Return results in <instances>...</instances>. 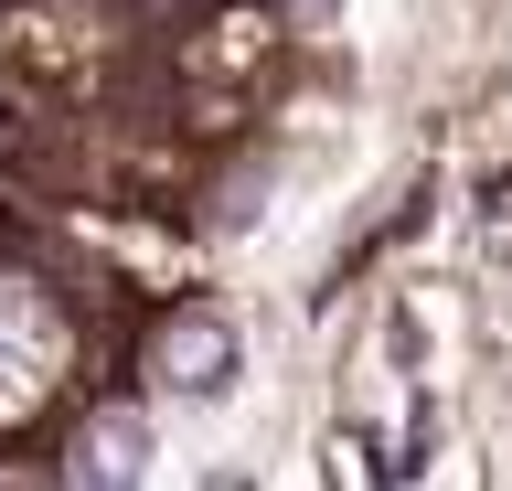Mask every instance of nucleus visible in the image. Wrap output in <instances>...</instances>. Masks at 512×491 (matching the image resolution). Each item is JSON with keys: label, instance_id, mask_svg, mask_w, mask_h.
<instances>
[{"label": "nucleus", "instance_id": "2", "mask_svg": "<svg viewBox=\"0 0 512 491\" xmlns=\"http://www.w3.org/2000/svg\"><path fill=\"white\" fill-rule=\"evenodd\" d=\"M150 481V427L139 417H96L75 438V491H139Z\"/></svg>", "mask_w": 512, "mask_h": 491}, {"label": "nucleus", "instance_id": "3", "mask_svg": "<svg viewBox=\"0 0 512 491\" xmlns=\"http://www.w3.org/2000/svg\"><path fill=\"white\" fill-rule=\"evenodd\" d=\"M43 374H54V321L22 289H0V406H22Z\"/></svg>", "mask_w": 512, "mask_h": 491}, {"label": "nucleus", "instance_id": "1", "mask_svg": "<svg viewBox=\"0 0 512 491\" xmlns=\"http://www.w3.org/2000/svg\"><path fill=\"white\" fill-rule=\"evenodd\" d=\"M160 385H171V395H224V385H235V331L203 321V310L171 321V331H160Z\"/></svg>", "mask_w": 512, "mask_h": 491}]
</instances>
